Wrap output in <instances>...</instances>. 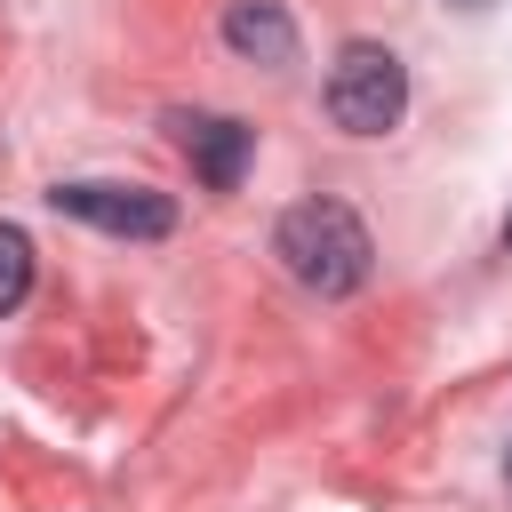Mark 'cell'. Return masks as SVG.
I'll return each mask as SVG.
<instances>
[{
	"label": "cell",
	"instance_id": "obj_2",
	"mask_svg": "<svg viewBox=\"0 0 512 512\" xmlns=\"http://www.w3.org/2000/svg\"><path fill=\"white\" fill-rule=\"evenodd\" d=\"M408 112V64L384 40H344L328 64V120L344 136H392Z\"/></svg>",
	"mask_w": 512,
	"mask_h": 512
},
{
	"label": "cell",
	"instance_id": "obj_8",
	"mask_svg": "<svg viewBox=\"0 0 512 512\" xmlns=\"http://www.w3.org/2000/svg\"><path fill=\"white\" fill-rule=\"evenodd\" d=\"M504 248H512V216H504Z\"/></svg>",
	"mask_w": 512,
	"mask_h": 512
},
{
	"label": "cell",
	"instance_id": "obj_7",
	"mask_svg": "<svg viewBox=\"0 0 512 512\" xmlns=\"http://www.w3.org/2000/svg\"><path fill=\"white\" fill-rule=\"evenodd\" d=\"M448 8H488V0H448Z\"/></svg>",
	"mask_w": 512,
	"mask_h": 512
},
{
	"label": "cell",
	"instance_id": "obj_1",
	"mask_svg": "<svg viewBox=\"0 0 512 512\" xmlns=\"http://www.w3.org/2000/svg\"><path fill=\"white\" fill-rule=\"evenodd\" d=\"M272 256L288 264L296 288H312V296H352V288L368 280V264H376V240H368V224H360L344 200H296V208L272 224Z\"/></svg>",
	"mask_w": 512,
	"mask_h": 512
},
{
	"label": "cell",
	"instance_id": "obj_5",
	"mask_svg": "<svg viewBox=\"0 0 512 512\" xmlns=\"http://www.w3.org/2000/svg\"><path fill=\"white\" fill-rule=\"evenodd\" d=\"M224 48L264 64V72H280V64H296V24H288L280 0H232L224 8Z\"/></svg>",
	"mask_w": 512,
	"mask_h": 512
},
{
	"label": "cell",
	"instance_id": "obj_6",
	"mask_svg": "<svg viewBox=\"0 0 512 512\" xmlns=\"http://www.w3.org/2000/svg\"><path fill=\"white\" fill-rule=\"evenodd\" d=\"M24 296H32V240H24L16 224H0V320H8Z\"/></svg>",
	"mask_w": 512,
	"mask_h": 512
},
{
	"label": "cell",
	"instance_id": "obj_3",
	"mask_svg": "<svg viewBox=\"0 0 512 512\" xmlns=\"http://www.w3.org/2000/svg\"><path fill=\"white\" fill-rule=\"evenodd\" d=\"M48 208H56V216H80V224H96V232H112V240H168V232H176L168 192H152V184H112V176H72V184L48 192Z\"/></svg>",
	"mask_w": 512,
	"mask_h": 512
},
{
	"label": "cell",
	"instance_id": "obj_4",
	"mask_svg": "<svg viewBox=\"0 0 512 512\" xmlns=\"http://www.w3.org/2000/svg\"><path fill=\"white\" fill-rule=\"evenodd\" d=\"M168 136H176V152L192 160V176H200L208 192H232V184L248 176L256 128H240V120H224V112H168Z\"/></svg>",
	"mask_w": 512,
	"mask_h": 512
},
{
	"label": "cell",
	"instance_id": "obj_9",
	"mask_svg": "<svg viewBox=\"0 0 512 512\" xmlns=\"http://www.w3.org/2000/svg\"><path fill=\"white\" fill-rule=\"evenodd\" d=\"M504 480H512V456H504Z\"/></svg>",
	"mask_w": 512,
	"mask_h": 512
}]
</instances>
